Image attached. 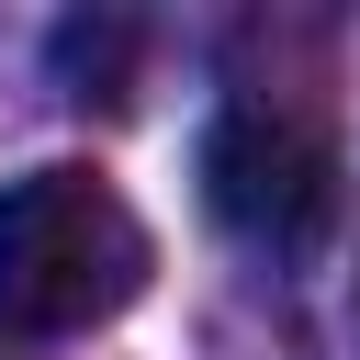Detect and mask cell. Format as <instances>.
Segmentation results:
<instances>
[{"label":"cell","mask_w":360,"mask_h":360,"mask_svg":"<svg viewBox=\"0 0 360 360\" xmlns=\"http://www.w3.org/2000/svg\"><path fill=\"white\" fill-rule=\"evenodd\" d=\"M158 248L135 202L90 169H22L0 180V326L11 338H79L112 326L146 292Z\"/></svg>","instance_id":"1"},{"label":"cell","mask_w":360,"mask_h":360,"mask_svg":"<svg viewBox=\"0 0 360 360\" xmlns=\"http://www.w3.org/2000/svg\"><path fill=\"white\" fill-rule=\"evenodd\" d=\"M202 202H214L225 236L304 259V248L338 236V146L281 101H225L202 124Z\"/></svg>","instance_id":"2"},{"label":"cell","mask_w":360,"mask_h":360,"mask_svg":"<svg viewBox=\"0 0 360 360\" xmlns=\"http://www.w3.org/2000/svg\"><path fill=\"white\" fill-rule=\"evenodd\" d=\"M124 68H135V22H112V11H68V22H56V79H68V101H124Z\"/></svg>","instance_id":"3"}]
</instances>
